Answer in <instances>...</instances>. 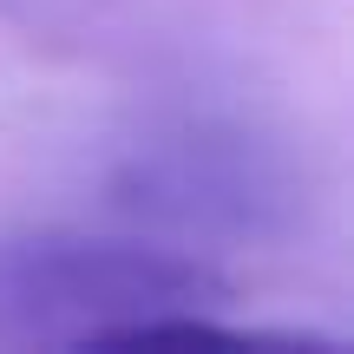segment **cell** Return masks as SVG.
<instances>
[{"mask_svg":"<svg viewBox=\"0 0 354 354\" xmlns=\"http://www.w3.org/2000/svg\"><path fill=\"white\" fill-rule=\"evenodd\" d=\"M236 282L203 250L86 230L0 236V348L158 342L165 322L223 315Z\"/></svg>","mask_w":354,"mask_h":354,"instance_id":"cell-1","label":"cell"},{"mask_svg":"<svg viewBox=\"0 0 354 354\" xmlns=\"http://www.w3.org/2000/svg\"><path fill=\"white\" fill-rule=\"evenodd\" d=\"M131 203L158 216H177V223H256V203H269V184L243 165L236 145L216 138H177L158 145L138 171H131Z\"/></svg>","mask_w":354,"mask_h":354,"instance_id":"cell-2","label":"cell"}]
</instances>
